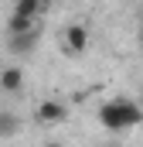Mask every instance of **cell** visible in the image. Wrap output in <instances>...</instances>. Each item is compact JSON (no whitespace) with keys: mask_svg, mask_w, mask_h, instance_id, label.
Listing matches in <instances>:
<instances>
[{"mask_svg":"<svg viewBox=\"0 0 143 147\" xmlns=\"http://www.w3.org/2000/svg\"><path fill=\"white\" fill-rule=\"evenodd\" d=\"M37 120H41V123H65V120H68V106H65L61 99H44V103L37 106Z\"/></svg>","mask_w":143,"mask_h":147,"instance_id":"cell-2","label":"cell"},{"mask_svg":"<svg viewBox=\"0 0 143 147\" xmlns=\"http://www.w3.org/2000/svg\"><path fill=\"white\" fill-rule=\"evenodd\" d=\"M24 89V72H21V65H3L0 69V92H21Z\"/></svg>","mask_w":143,"mask_h":147,"instance_id":"cell-3","label":"cell"},{"mask_svg":"<svg viewBox=\"0 0 143 147\" xmlns=\"http://www.w3.org/2000/svg\"><path fill=\"white\" fill-rule=\"evenodd\" d=\"M99 123L119 134V130H130V127H140L143 123V106L136 99H126V96H112L99 106Z\"/></svg>","mask_w":143,"mask_h":147,"instance_id":"cell-1","label":"cell"},{"mask_svg":"<svg viewBox=\"0 0 143 147\" xmlns=\"http://www.w3.org/2000/svg\"><path fill=\"white\" fill-rule=\"evenodd\" d=\"M21 130V123H17V116L14 113H0V140H7V137H14Z\"/></svg>","mask_w":143,"mask_h":147,"instance_id":"cell-5","label":"cell"},{"mask_svg":"<svg viewBox=\"0 0 143 147\" xmlns=\"http://www.w3.org/2000/svg\"><path fill=\"white\" fill-rule=\"evenodd\" d=\"M136 41H140V48H143V24H140V31H136Z\"/></svg>","mask_w":143,"mask_h":147,"instance_id":"cell-6","label":"cell"},{"mask_svg":"<svg viewBox=\"0 0 143 147\" xmlns=\"http://www.w3.org/2000/svg\"><path fill=\"white\" fill-rule=\"evenodd\" d=\"M85 45H89V31L82 28V24H72V28H65V48L68 51H85Z\"/></svg>","mask_w":143,"mask_h":147,"instance_id":"cell-4","label":"cell"}]
</instances>
